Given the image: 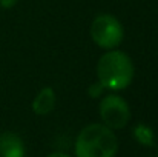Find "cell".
I'll use <instances>...</instances> for the list:
<instances>
[{
    "label": "cell",
    "instance_id": "cell-1",
    "mask_svg": "<svg viewBox=\"0 0 158 157\" xmlns=\"http://www.w3.org/2000/svg\"><path fill=\"white\" fill-rule=\"evenodd\" d=\"M134 63L131 57L118 50H107L97 63V77L103 88L120 91L131 85L134 79Z\"/></svg>",
    "mask_w": 158,
    "mask_h": 157
},
{
    "label": "cell",
    "instance_id": "cell-2",
    "mask_svg": "<svg viewBox=\"0 0 158 157\" xmlns=\"http://www.w3.org/2000/svg\"><path fill=\"white\" fill-rule=\"evenodd\" d=\"M74 148L77 157H115L118 140L106 125L91 123L78 133Z\"/></svg>",
    "mask_w": 158,
    "mask_h": 157
},
{
    "label": "cell",
    "instance_id": "cell-3",
    "mask_svg": "<svg viewBox=\"0 0 158 157\" xmlns=\"http://www.w3.org/2000/svg\"><path fill=\"white\" fill-rule=\"evenodd\" d=\"M123 36L120 20L110 14H100L91 23V39L102 50H115L123 42Z\"/></svg>",
    "mask_w": 158,
    "mask_h": 157
},
{
    "label": "cell",
    "instance_id": "cell-4",
    "mask_svg": "<svg viewBox=\"0 0 158 157\" xmlns=\"http://www.w3.org/2000/svg\"><path fill=\"white\" fill-rule=\"evenodd\" d=\"M100 117L103 125L107 128L121 129L131 120V108L123 97L117 94H107L100 102Z\"/></svg>",
    "mask_w": 158,
    "mask_h": 157
},
{
    "label": "cell",
    "instance_id": "cell-5",
    "mask_svg": "<svg viewBox=\"0 0 158 157\" xmlns=\"http://www.w3.org/2000/svg\"><path fill=\"white\" fill-rule=\"evenodd\" d=\"M0 157H25L23 140L15 133L0 134Z\"/></svg>",
    "mask_w": 158,
    "mask_h": 157
},
{
    "label": "cell",
    "instance_id": "cell-6",
    "mask_svg": "<svg viewBox=\"0 0 158 157\" xmlns=\"http://www.w3.org/2000/svg\"><path fill=\"white\" fill-rule=\"evenodd\" d=\"M55 102H57V97L52 88L51 86L42 88L39 94L35 96V99L32 100V111L37 116H46L54 109Z\"/></svg>",
    "mask_w": 158,
    "mask_h": 157
},
{
    "label": "cell",
    "instance_id": "cell-7",
    "mask_svg": "<svg viewBox=\"0 0 158 157\" xmlns=\"http://www.w3.org/2000/svg\"><path fill=\"white\" fill-rule=\"evenodd\" d=\"M134 137L143 146H152L154 145V131L148 125H137L134 128Z\"/></svg>",
    "mask_w": 158,
    "mask_h": 157
},
{
    "label": "cell",
    "instance_id": "cell-8",
    "mask_svg": "<svg viewBox=\"0 0 158 157\" xmlns=\"http://www.w3.org/2000/svg\"><path fill=\"white\" fill-rule=\"evenodd\" d=\"M103 85L98 82V83H94L91 88H89V94H91V97H98L102 93H103Z\"/></svg>",
    "mask_w": 158,
    "mask_h": 157
},
{
    "label": "cell",
    "instance_id": "cell-9",
    "mask_svg": "<svg viewBox=\"0 0 158 157\" xmlns=\"http://www.w3.org/2000/svg\"><path fill=\"white\" fill-rule=\"evenodd\" d=\"M46 157H71L69 154H64V153H51L49 156Z\"/></svg>",
    "mask_w": 158,
    "mask_h": 157
}]
</instances>
